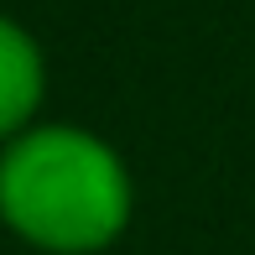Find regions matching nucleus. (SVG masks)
<instances>
[{"label":"nucleus","instance_id":"2","mask_svg":"<svg viewBox=\"0 0 255 255\" xmlns=\"http://www.w3.org/2000/svg\"><path fill=\"white\" fill-rule=\"evenodd\" d=\"M47 94V63L42 47L21 21L0 16V141H16L31 130Z\"/></svg>","mask_w":255,"mask_h":255},{"label":"nucleus","instance_id":"1","mask_svg":"<svg viewBox=\"0 0 255 255\" xmlns=\"http://www.w3.org/2000/svg\"><path fill=\"white\" fill-rule=\"evenodd\" d=\"M120 151L78 125H31L0 151V219L47 255H94L130 224Z\"/></svg>","mask_w":255,"mask_h":255}]
</instances>
